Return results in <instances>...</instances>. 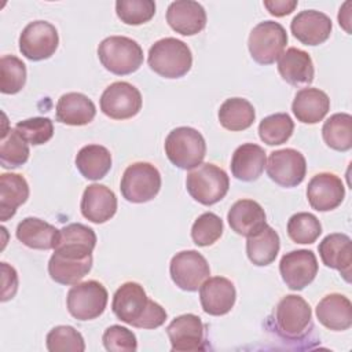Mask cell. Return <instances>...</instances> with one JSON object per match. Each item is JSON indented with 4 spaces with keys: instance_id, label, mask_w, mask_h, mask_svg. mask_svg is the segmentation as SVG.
Returning <instances> with one entry per match:
<instances>
[{
    "instance_id": "cell-1",
    "label": "cell",
    "mask_w": 352,
    "mask_h": 352,
    "mask_svg": "<svg viewBox=\"0 0 352 352\" xmlns=\"http://www.w3.org/2000/svg\"><path fill=\"white\" fill-rule=\"evenodd\" d=\"M96 246L95 231L81 223L60 228L59 242L48 261V274L60 285L78 283L92 268V252Z\"/></svg>"
},
{
    "instance_id": "cell-2",
    "label": "cell",
    "mask_w": 352,
    "mask_h": 352,
    "mask_svg": "<svg viewBox=\"0 0 352 352\" xmlns=\"http://www.w3.org/2000/svg\"><path fill=\"white\" fill-rule=\"evenodd\" d=\"M111 309L121 322L138 329H157L166 320V311L136 282H125L116 290Z\"/></svg>"
},
{
    "instance_id": "cell-3",
    "label": "cell",
    "mask_w": 352,
    "mask_h": 352,
    "mask_svg": "<svg viewBox=\"0 0 352 352\" xmlns=\"http://www.w3.org/2000/svg\"><path fill=\"white\" fill-rule=\"evenodd\" d=\"M147 62L150 69L165 78H180L192 66V54L188 45L175 37L155 41L150 50Z\"/></svg>"
},
{
    "instance_id": "cell-4",
    "label": "cell",
    "mask_w": 352,
    "mask_h": 352,
    "mask_svg": "<svg viewBox=\"0 0 352 352\" xmlns=\"http://www.w3.org/2000/svg\"><path fill=\"white\" fill-rule=\"evenodd\" d=\"M98 56L103 67L117 76L135 73L143 63L142 47L125 36H110L102 40Z\"/></svg>"
},
{
    "instance_id": "cell-5",
    "label": "cell",
    "mask_w": 352,
    "mask_h": 352,
    "mask_svg": "<svg viewBox=\"0 0 352 352\" xmlns=\"http://www.w3.org/2000/svg\"><path fill=\"white\" fill-rule=\"evenodd\" d=\"M168 160L180 169H194L202 164L206 155V143L201 132L191 126H179L170 131L165 139Z\"/></svg>"
},
{
    "instance_id": "cell-6",
    "label": "cell",
    "mask_w": 352,
    "mask_h": 352,
    "mask_svg": "<svg viewBox=\"0 0 352 352\" xmlns=\"http://www.w3.org/2000/svg\"><path fill=\"white\" fill-rule=\"evenodd\" d=\"M186 187L197 202L209 206L226 197L230 188V179L221 168L206 162L187 173Z\"/></svg>"
},
{
    "instance_id": "cell-7",
    "label": "cell",
    "mask_w": 352,
    "mask_h": 352,
    "mask_svg": "<svg viewBox=\"0 0 352 352\" xmlns=\"http://www.w3.org/2000/svg\"><path fill=\"white\" fill-rule=\"evenodd\" d=\"M161 188V175L150 162L131 164L122 173L120 190L132 204H144L157 197Z\"/></svg>"
},
{
    "instance_id": "cell-8",
    "label": "cell",
    "mask_w": 352,
    "mask_h": 352,
    "mask_svg": "<svg viewBox=\"0 0 352 352\" xmlns=\"http://www.w3.org/2000/svg\"><path fill=\"white\" fill-rule=\"evenodd\" d=\"M275 327L287 340L304 337L312 327L309 304L297 294L285 296L275 308Z\"/></svg>"
},
{
    "instance_id": "cell-9",
    "label": "cell",
    "mask_w": 352,
    "mask_h": 352,
    "mask_svg": "<svg viewBox=\"0 0 352 352\" xmlns=\"http://www.w3.org/2000/svg\"><path fill=\"white\" fill-rule=\"evenodd\" d=\"M107 300V290L100 282L87 280L70 287L66 297V307L69 314L77 320H92L104 312Z\"/></svg>"
},
{
    "instance_id": "cell-10",
    "label": "cell",
    "mask_w": 352,
    "mask_h": 352,
    "mask_svg": "<svg viewBox=\"0 0 352 352\" xmlns=\"http://www.w3.org/2000/svg\"><path fill=\"white\" fill-rule=\"evenodd\" d=\"M287 44V33L285 28L274 21L257 23L248 40L252 58L260 65L274 63L283 52Z\"/></svg>"
},
{
    "instance_id": "cell-11",
    "label": "cell",
    "mask_w": 352,
    "mask_h": 352,
    "mask_svg": "<svg viewBox=\"0 0 352 352\" xmlns=\"http://www.w3.org/2000/svg\"><path fill=\"white\" fill-rule=\"evenodd\" d=\"M169 274L177 287L186 292H195L209 278L210 268L199 252L183 250L172 257Z\"/></svg>"
},
{
    "instance_id": "cell-12",
    "label": "cell",
    "mask_w": 352,
    "mask_h": 352,
    "mask_svg": "<svg viewBox=\"0 0 352 352\" xmlns=\"http://www.w3.org/2000/svg\"><path fill=\"white\" fill-rule=\"evenodd\" d=\"M58 44V30L47 21L30 22L19 36V51L25 58L34 62L51 58Z\"/></svg>"
},
{
    "instance_id": "cell-13",
    "label": "cell",
    "mask_w": 352,
    "mask_h": 352,
    "mask_svg": "<svg viewBox=\"0 0 352 352\" xmlns=\"http://www.w3.org/2000/svg\"><path fill=\"white\" fill-rule=\"evenodd\" d=\"M99 103L104 116L113 120H128L140 111L142 95L135 85L116 81L103 91Z\"/></svg>"
},
{
    "instance_id": "cell-14",
    "label": "cell",
    "mask_w": 352,
    "mask_h": 352,
    "mask_svg": "<svg viewBox=\"0 0 352 352\" xmlns=\"http://www.w3.org/2000/svg\"><path fill=\"white\" fill-rule=\"evenodd\" d=\"M268 177L280 187L298 186L307 173L305 157L294 148H282L270 153L265 164Z\"/></svg>"
},
{
    "instance_id": "cell-15",
    "label": "cell",
    "mask_w": 352,
    "mask_h": 352,
    "mask_svg": "<svg viewBox=\"0 0 352 352\" xmlns=\"http://www.w3.org/2000/svg\"><path fill=\"white\" fill-rule=\"evenodd\" d=\"M279 272L283 282L292 290H302L318 274V260L312 250L298 249L282 256Z\"/></svg>"
},
{
    "instance_id": "cell-16",
    "label": "cell",
    "mask_w": 352,
    "mask_h": 352,
    "mask_svg": "<svg viewBox=\"0 0 352 352\" xmlns=\"http://www.w3.org/2000/svg\"><path fill=\"white\" fill-rule=\"evenodd\" d=\"M166 334L173 352H195L206 348L205 324L194 314H184L175 318L168 324Z\"/></svg>"
},
{
    "instance_id": "cell-17",
    "label": "cell",
    "mask_w": 352,
    "mask_h": 352,
    "mask_svg": "<svg viewBox=\"0 0 352 352\" xmlns=\"http://www.w3.org/2000/svg\"><path fill=\"white\" fill-rule=\"evenodd\" d=\"M345 197L342 180L330 172L315 175L307 187V198L312 209L329 212L341 205Z\"/></svg>"
},
{
    "instance_id": "cell-18",
    "label": "cell",
    "mask_w": 352,
    "mask_h": 352,
    "mask_svg": "<svg viewBox=\"0 0 352 352\" xmlns=\"http://www.w3.org/2000/svg\"><path fill=\"white\" fill-rule=\"evenodd\" d=\"M236 300L234 283L223 276L208 278L199 287V301L204 312L212 316L228 314Z\"/></svg>"
},
{
    "instance_id": "cell-19",
    "label": "cell",
    "mask_w": 352,
    "mask_h": 352,
    "mask_svg": "<svg viewBox=\"0 0 352 352\" xmlns=\"http://www.w3.org/2000/svg\"><path fill=\"white\" fill-rule=\"evenodd\" d=\"M331 29V19L316 10H304L298 12L290 23L293 36L305 45H319L324 43L330 37Z\"/></svg>"
},
{
    "instance_id": "cell-20",
    "label": "cell",
    "mask_w": 352,
    "mask_h": 352,
    "mask_svg": "<svg viewBox=\"0 0 352 352\" xmlns=\"http://www.w3.org/2000/svg\"><path fill=\"white\" fill-rule=\"evenodd\" d=\"M166 22L176 33L194 36L206 26V12L198 1L176 0L166 10Z\"/></svg>"
},
{
    "instance_id": "cell-21",
    "label": "cell",
    "mask_w": 352,
    "mask_h": 352,
    "mask_svg": "<svg viewBox=\"0 0 352 352\" xmlns=\"http://www.w3.org/2000/svg\"><path fill=\"white\" fill-rule=\"evenodd\" d=\"M81 214L95 223L102 224L110 220L117 212V197L103 184H89L81 197Z\"/></svg>"
},
{
    "instance_id": "cell-22",
    "label": "cell",
    "mask_w": 352,
    "mask_h": 352,
    "mask_svg": "<svg viewBox=\"0 0 352 352\" xmlns=\"http://www.w3.org/2000/svg\"><path fill=\"white\" fill-rule=\"evenodd\" d=\"M318 250L326 267L337 270L346 282H351L352 242L348 235L330 234L322 239Z\"/></svg>"
},
{
    "instance_id": "cell-23",
    "label": "cell",
    "mask_w": 352,
    "mask_h": 352,
    "mask_svg": "<svg viewBox=\"0 0 352 352\" xmlns=\"http://www.w3.org/2000/svg\"><path fill=\"white\" fill-rule=\"evenodd\" d=\"M232 231L242 236H252L267 226V216L261 205L253 199L236 201L227 213Z\"/></svg>"
},
{
    "instance_id": "cell-24",
    "label": "cell",
    "mask_w": 352,
    "mask_h": 352,
    "mask_svg": "<svg viewBox=\"0 0 352 352\" xmlns=\"http://www.w3.org/2000/svg\"><path fill=\"white\" fill-rule=\"evenodd\" d=\"M278 72L290 85H309L314 81L315 69L308 52L290 47L278 58Z\"/></svg>"
},
{
    "instance_id": "cell-25",
    "label": "cell",
    "mask_w": 352,
    "mask_h": 352,
    "mask_svg": "<svg viewBox=\"0 0 352 352\" xmlns=\"http://www.w3.org/2000/svg\"><path fill=\"white\" fill-rule=\"evenodd\" d=\"M316 318L329 330H348L352 326V304L344 294H327L316 305Z\"/></svg>"
},
{
    "instance_id": "cell-26",
    "label": "cell",
    "mask_w": 352,
    "mask_h": 352,
    "mask_svg": "<svg viewBox=\"0 0 352 352\" xmlns=\"http://www.w3.org/2000/svg\"><path fill=\"white\" fill-rule=\"evenodd\" d=\"M265 164L267 157L261 146L254 143H243L234 151L230 166L235 179L242 182H253L261 176Z\"/></svg>"
},
{
    "instance_id": "cell-27",
    "label": "cell",
    "mask_w": 352,
    "mask_h": 352,
    "mask_svg": "<svg viewBox=\"0 0 352 352\" xmlns=\"http://www.w3.org/2000/svg\"><path fill=\"white\" fill-rule=\"evenodd\" d=\"M292 110L300 122L316 124L329 113L330 99L327 94L319 88H302L296 94Z\"/></svg>"
},
{
    "instance_id": "cell-28",
    "label": "cell",
    "mask_w": 352,
    "mask_h": 352,
    "mask_svg": "<svg viewBox=\"0 0 352 352\" xmlns=\"http://www.w3.org/2000/svg\"><path fill=\"white\" fill-rule=\"evenodd\" d=\"M15 235L25 246L30 249L50 250L55 249L58 245L60 230L41 219L26 217L18 224Z\"/></svg>"
},
{
    "instance_id": "cell-29",
    "label": "cell",
    "mask_w": 352,
    "mask_h": 352,
    "mask_svg": "<svg viewBox=\"0 0 352 352\" xmlns=\"http://www.w3.org/2000/svg\"><path fill=\"white\" fill-rule=\"evenodd\" d=\"M96 114L94 102L84 94H63L56 103V120L66 125L81 126L89 124Z\"/></svg>"
},
{
    "instance_id": "cell-30",
    "label": "cell",
    "mask_w": 352,
    "mask_h": 352,
    "mask_svg": "<svg viewBox=\"0 0 352 352\" xmlns=\"http://www.w3.org/2000/svg\"><path fill=\"white\" fill-rule=\"evenodd\" d=\"M29 198V186L18 173L0 175V220L11 219L16 209Z\"/></svg>"
},
{
    "instance_id": "cell-31",
    "label": "cell",
    "mask_w": 352,
    "mask_h": 352,
    "mask_svg": "<svg viewBox=\"0 0 352 352\" xmlns=\"http://www.w3.org/2000/svg\"><path fill=\"white\" fill-rule=\"evenodd\" d=\"M76 168L88 180H99L111 168V154L100 144H87L76 155Z\"/></svg>"
},
{
    "instance_id": "cell-32",
    "label": "cell",
    "mask_w": 352,
    "mask_h": 352,
    "mask_svg": "<svg viewBox=\"0 0 352 352\" xmlns=\"http://www.w3.org/2000/svg\"><path fill=\"white\" fill-rule=\"evenodd\" d=\"M279 248V235L270 226H265L260 232L248 236L246 241V254L249 260L258 267H265L275 261Z\"/></svg>"
},
{
    "instance_id": "cell-33",
    "label": "cell",
    "mask_w": 352,
    "mask_h": 352,
    "mask_svg": "<svg viewBox=\"0 0 352 352\" xmlns=\"http://www.w3.org/2000/svg\"><path fill=\"white\" fill-rule=\"evenodd\" d=\"M217 116L223 128L231 132H239L252 126L256 111L249 100L243 98H230L221 103Z\"/></svg>"
},
{
    "instance_id": "cell-34",
    "label": "cell",
    "mask_w": 352,
    "mask_h": 352,
    "mask_svg": "<svg viewBox=\"0 0 352 352\" xmlns=\"http://www.w3.org/2000/svg\"><path fill=\"white\" fill-rule=\"evenodd\" d=\"M322 136L324 143L337 151H348L352 147V117L348 113L330 116L323 126Z\"/></svg>"
},
{
    "instance_id": "cell-35",
    "label": "cell",
    "mask_w": 352,
    "mask_h": 352,
    "mask_svg": "<svg viewBox=\"0 0 352 352\" xmlns=\"http://www.w3.org/2000/svg\"><path fill=\"white\" fill-rule=\"evenodd\" d=\"M29 158L28 142L14 129L3 128L0 142V164L3 168L11 169L23 165Z\"/></svg>"
},
{
    "instance_id": "cell-36",
    "label": "cell",
    "mask_w": 352,
    "mask_h": 352,
    "mask_svg": "<svg viewBox=\"0 0 352 352\" xmlns=\"http://www.w3.org/2000/svg\"><path fill=\"white\" fill-rule=\"evenodd\" d=\"M294 131V122L287 113H275L258 124V136L268 146L286 143Z\"/></svg>"
},
{
    "instance_id": "cell-37",
    "label": "cell",
    "mask_w": 352,
    "mask_h": 352,
    "mask_svg": "<svg viewBox=\"0 0 352 352\" xmlns=\"http://www.w3.org/2000/svg\"><path fill=\"white\" fill-rule=\"evenodd\" d=\"M322 234V226L318 217L308 212H298L287 221L289 238L301 245L314 243Z\"/></svg>"
},
{
    "instance_id": "cell-38",
    "label": "cell",
    "mask_w": 352,
    "mask_h": 352,
    "mask_svg": "<svg viewBox=\"0 0 352 352\" xmlns=\"http://www.w3.org/2000/svg\"><path fill=\"white\" fill-rule=\"evenodd\" d=\"M26 82V66L15 55L0 59V91L7 95L19 92Z\"/></svg>"
},
{
    "instance_id": "cell-39",
    "label": "cell",
    "mask_w": 352,
    "mask_h": 352,
    "mask_svg": "<svg viewBox=\"0 0 352 352\" xmlns=\"http://www.w3.org/2000/svg\"><path fill=\"white\" fill-rule=\"evenodd\" d=\"M116 12L126 25H142L154 16L155 3L153 0H117Z\"/></svg>"
},
{
    "instance_id": "cell-40",
    "label": "cell",
    "mask_w": 352,
    "mask_h": 352,
    "mask_svg": "<svg viewBox=\"0 0 352 352\" xmlns=\"http://www.w3.org/2000/svg\"><path fill=\"white\" fill-rule=\"evenodd\" d=\"M223 234V220L212 212L202 213L191 227V238L197 246H210Z\"/></svg>"
},
{
    "instance_id": "cell-41",
    "label": "cell",
    "mask_w": 352,
    "mask_h": 352,
    "mask_svg": "<svg viewBox=\"0 0 352 352\" xmlns=\"http://www.w3.org/2000/svg\"><path fill=\"white\" fill-rule=\"evenodd\" d=\"M47 349L51 352L59 351H73L82 352L85 349V342L74 327L72 326H55L47 334Z\"/></svg>"
},
{
    "instance_id": "cell-42",
    "label": "cell",
    "mask_w": 352,
    "mask_h": 352,
    "mask_svg": "<svg viewBox=\"0 0 352 352\" xmlns=\"http://www.w3.org/2000/svg\"><path fill=\"white\" fill-rule=\"evenodd\" d=\"M15 129L30 144L38 146L47 143L54 135V124L47 117H33L16 122Z\"/></svg>"
},
{
    "instance_id": "cell-43",
    "label": "cell",
    "mask_w": 352,
    "mask_h": 352,
    "mask_svg": "<svg viewBox=\"0 0 352 352\" xmlns=\"http://www.w3.org/2000/svg\"><path fill=\"white\" fill-rule=\"evenodd\" d=\"M102 341L110 352H135L138 349L136 336L120 324L109 326L102 336Z\"/></svg>"
},
{
    "instance_id": "cell-44",
    "label": "cell",
    "mask_w": 352,
    "mask_h": 352,
    "mask_svg": "<svg viewBox=\"0 0 352 352\" xmlns=\"http://www.w3.org/2000/svg\"><path fill=\"white\" fill-rule=\"evenodd\" d=\"M1 271H3V294L1 301H7L12 298L18 289V275L16 271L10 267L7 263H1Z\"/></svg>"
},
{
    "instance_id": "cell-45",
    "label": "cell",
    "mask_w": 352,
    "mask_h": 352,
    "mask_svg": "<svg viewBox=\"0 0 352 352\" xmlns=\"http://www.w3.org/2000/svg\"><path fill=\"white\" fill-rule=\"evenodd\" d=\"M264 7L274 16H285L294 11L297 7V0H264Z\"/></svg>"
},
{
    "instance_id": "cell-46",
    "label": "cell",
    "mask_w": 352,
    "mask_h": 352,
    "mask_svg": "<svg viewBox=\"0 0 352 352\" xmlns=\"http://www.w3.org/2000/svg\"><path fill=\"white\" fill-rule=\"evenodd\" d=\"M351 1H346V3H344V6L340 8V12H338V22H340V25L349 33L351 32V29L348 28V25H349V21H351V11L348 10L349 7H351Z\"/></svg>"
}]
</instances>
